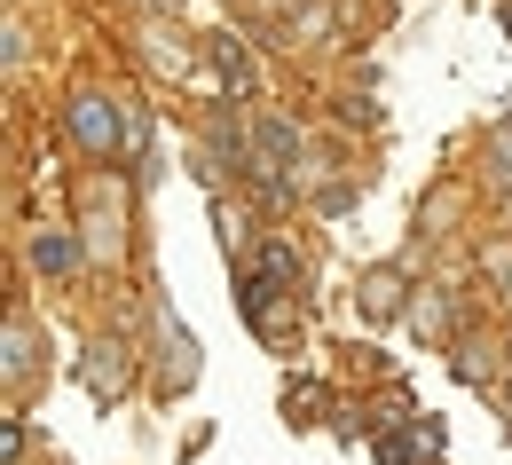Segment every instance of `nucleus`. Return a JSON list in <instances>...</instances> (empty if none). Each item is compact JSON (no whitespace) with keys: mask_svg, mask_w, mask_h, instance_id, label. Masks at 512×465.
<instances>
[{"mask_svg":"<svg viewBox=\"0 0 512 465\" xmlns=\"http://www.w3.org/2000/svg\"><path fill=\"white\" fill-rule=\"evenodd\" d=\"M32 261L48 268V276H64V268H71V245H64V237H40V245H32Z\"/></svg>","mask_w":512,"mask_h":465,"instance_id":"obj_3","label":"nucleus"},{"mask_svg":"<svg viewBox=\"0 0 512 465\" xmlns=\"http://www.w3.org/2000/svg\"><path fill=\"white\" fill-rule=\"evenodd\" d=\"M71 134L111 158V150H119V111H111V95H79V103H71Z\"/></svg>","mask_w":512,"mask_h":465,"instance_id":"obj_1","label":"nucleus"},{"mask_svg":"<svg viewBox=\"0 0 512 465\" xmlns=\"http://www.w3.org/2000/svg\"><path fill=\"white\" fill-rule=\"evenodd\" d=\"M253 142H260V158H268V174H276V166H292V158H300V134L284 127V119H260V127H253Z\"/></svg>","mask_w":512,"mask_h":465,"instance_id":"obj_2","label":"nucleus"}]
</instances>
